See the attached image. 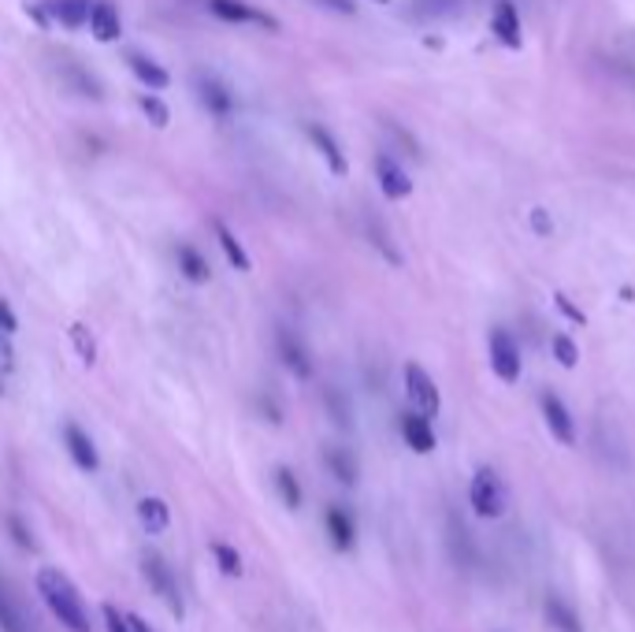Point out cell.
<instances>
[{"label": "cell", "mask_w": 635, "mask_h": 632, "mask_svg": "<svg viewBox=\"0 0 635 632\" xmlns=\"http://www.w3.org/2000/svg\"><path fill=\"white\" fill-rule=\"evenodd\" d=\"M376 175H379V190L387 194L390 201L398 198H409V190H413V183H409V175H405V168L398 164L394 157H387V153H379L376 157Z\"/></svg>", "instance_id": "obj_8"}, {"label": "cell", "mask_w": 635, "mask_h": 632, "mask_svg": "<svg viewBox=\"0 0 635 632\" xmlns=\"http://www.w3.org/2000/svg\"><path fill=\"white\" fill-rule=\"evenodd\" d=\"M15 328H19V320H15L12 305L0 298V335H15Z\"/></svg>", "instance_id": "obj_31"}, {"label": "cell", "mask_w": 635, "mask_h": 632, "mask_svg": "<svg viewBox=\"0 0 635 632\" xmlns=\"http://www.w3.org/2000/svg\"><path fill=\"white\" fill-rule=\"evenodd\" d=\"M127 621H130V632H153L142 618H138V614H127Z\"/></svg>", "instance_id": "obj_36"}, {"label": "cell", "mask_w": 635, "mask_h": 632, "mask_svg": "<svg viewBox=\"0 0 635 632\" xmlns=\"http://www.w3.org/2000/svg\"><path fill=\"white\" fill-rule=\"evenodd\" d=\"M309 138H312V145L320 149V157L327 160V168H331L335 175H346V157H342L338 142L324 131V127H320V123H309Z\"/></svg>", "instance_id": "obj_17"}, {"label": "cell", "mask_w": 635, "mask_h": 632, "mask_svg": "<svg viewBox=\"0 0 635 632\" xmlns=\"http://www.w3.org/2000/svg\"><path fill=\"white\" fill-rule=\"evenodd\" d=\"M320 4H327V8H335V12H342V15H353V0H320Z\"/></svg>", "instance_id": "obj_33"}, {"label": "cell", "mask_w": 635, "mask_h": 632, "mask_svg": "<svg viewBox=\"0 0 635 632\" xmlns=\"http://www.w3.org/2000/svg\"><path fill=\"white\" fill-rule=\"evenodd\" d=\"M142 569H145V577H149V584H153V592L171 606V614H179L182 618V595H179V584H175V573H171L168 562H164L156 551H149L142 558Z\"/></svg>", "instance_id": "obj_4"}, {"label": "cell", "mask_w": 635, "mask_h": 632, "mask_svg": "<svg viewBox=\"0 0 635 632\" xmlns=\"http://www.w3.org/2000/svg\"><path fill=\"white\" fill-rule=\"evenodd\" d=\"M324 458H327V469L335 473L338 484H346V488H353V484H357V461H353L350 450L331 447V450L324 454Z\"/></svg>", "instance_id": "obj_21"}, {"label": "cell", "mask_w": 635, "mask_h": 632, "mask_svg": "<svg viewBox=\"0 0 635 632\" xmlns=\"http://www.w3.org/2000/svg\"><path fill=\"white\" fill-rule=\"evenodd\" d=\"M38 595L45 599V606L56 614V621H60L67 632H93L90 610H86L75 584L67 580V573H60V569H52V566L38 569Z\"/></svg>", "instance_id": "obj_1"}, {"label": "cell", "mask_w": 635, "mask_h": 632, "mask_svg": "<svg viewBox=\"0 0 635 632\" xmlns=\"http://www.w3.org/2000/svg\"><path fill=\"white\" fill-rule=\"evenodd\" d=\"M90 30L97 41H116L123 34V23H119V12L112 0H93L90 8Z\"/></svg>", "instance_id": "obj_9"}, {"label": "cell", "mask_w": 635, "mask_h": 632, "mask_svg": "<svg viewBox=\"0 0 635 632\" xmlns=\"http://www.w3.org/2000/svg\"><path fill=\"white\" fill-rule=\"evenodd\" d=\"M405 395H409V402H413L416 413H424V417H435V413H439V406H442L435 380H431L428 372L420 369L416 361H409V365H405Z\"/></svg>", "instance_id": "obj_3"}, {"label": "cell", "mask_w": 635, "mask_h": 632, "mask_svg": "<svg viewBox=\"0 0 635 632\" xmlns=\"http://www.w3.org/2000/svg\"><path fill=\"white\" fill-rule=\"evenodd\" d=\"M8 528H12V536H15L19 543H23V547H30V536L23 532V525H19V521H8Z\"/></svg>", "instance_id": "obj_35"}, {"label": "cell", "mask_w": 635, "mask_h": 632, "mask_svg": "<svg viewBox=\"0 0 635 632\" xmlns=\"http://www.w3.org/2000/svg\"><path fill=\"white\" fill-rule=\"evenodd\" d=\"M127 64H130V71L142 79V86H149V90H168V82H171L168 71L156 64V60H149V56H142V53H130Z\"/></svg>", "instance_id": "obj_18"}, {"label": "cell", "mask_w": 635, "mask_h": 632, "mask_svg": "<svg viewBox=\"0 0 635 632\" xmlns=\"http://www.w3.org/2000/svg\"><path fill=\"white\" fill-rule=\"evenodd\" d=\"M491 369L498 372L502 383H517L520 380V350L513 343V335L502 328L491 331Z\"/></svg>", "instance_id": "obj_5"}, {"label": "cell", "mask_w": 635, "mask_h": 632, "mask_svg": "<svg viewBox=\"0 0 635 632\" xmlns=\"http://www.w3.org/2000/svg\"><path fill=\"white\" fill-rule=\"evenodd\" d=\"M491 27H494V34H498V38L506 41L509 49H520V15H517V8H513L509 0H502V4L494 8Z\"/></svg>", "instance_id": "obj_16"}, {"label": "cell", "mask_w": 635, "mask_h": 632, "mask_svg": "<svg viewBox=\"0 0 635 632\" xmlns=\"http://www.w3.org/2000/svg\"><path fill=\"white\" fill-rule=\"evenodd\" d=\"M64 443H67V454L75 458L78 469H86L93 473L97 469V447H93V439L78 424H64Z\"/></svg>", "instance_id": "obj_12"}, {"label": "cell", "mask_w": 635, "mask_h": 632, "mask_svg": "<svg viewBox=\"0 0 635 632\" xmlns=\"http://www.w3.org/2000/svg\"><path fill=\"white\" fill-rule=\"evenodd\" d=\"M554 302H558V309L565 316H569L572 324H584V313H580V309H576V305L569 302V298H565V294H554Z\"/></svg>", "instance_id": "obj_32"}, {"label": "cell", "mask_w": 635, "mask_h": 632, "mask_svg": "<svg viewBox=\"0 0 635 632\" xmlns=\"http://www.w3.org/2000/svg\"><path fill=\"white\" fill-rule=\"evenodd\" d=\"M376 4H387V0H376Z\"/></svg>", "instance_id": "obj_37"}, {"label": "cell", "mask_w": 635, "mask_h": 632, "mask_svg": "<svg viewBox=\"0 0 635 632\" xmlns=\"http://www.w3.org/2000/svg\"><path fill=\"white\" fill-rule=\"evenodd\" d=\"M101 614H104V625H108V632H130V621H127V614H123L119 606L104 603Z\"/></svg>", "instance_id": "obj_30"}, {"label": "cell", "mask_w": 635, "mask_h": 632, "mask_svg": "<svg viewBox=\"0 0 635 632\" xmlns=\"http://www.w3.org/2000/svg\"><path fill=\"white\" fill-rule=\"evenodd\" d=\"M554 357H558L565 369H576V361H580V350L572 343L569 335H554Z\"/></svg>", "instance_id": "obj_29"}, {"label": "cell", "mask_w": 635, "mask_h": 632, "mask_svg": "<svg viewBox=\"0 0 635 632\" xmlns=\"http://www.w3.org/2000/svg\"><path fill=\"white\" fill-rule=\"evenodd\" d=\"M327 536L335 543L338 551H353V543H357V525H353L350 510H342V506H327Z\"/></svg>", "instance_id": "obj_10"}, {"label": "cell", "mask_w": 635, "mask_h": 632, "mask_svg": "<svg viewBox=\"0 0 635 632\" xmlns=\"http://www.w3.org/2000/svg\"><path fill=\"white\" fill-rule=\"evenodd\" d=\"M179 272L190 279V283H208V276H212V268H208L205 257H201L194 246H186V242L179 246Z\"/></svg>", "instance_id": "obj_22"}, {"label": "cell", "mask_w": 635, "mask_h": 632, "mask_svg": "<svg viewBox=\"0 0 635 632\" xmlns=\"http://www.w3.org/2000/svg\"><path fill=\"white\" fill-rule=\"evenodd\" d=\"M45 8L52 12L56 23H64V27H82V23H90V8L93 0H45Z\"/></svg>", "instance_id": "obj_14"}, {"label": "cell", "mask_w": 635, "mask_h": 632, "mask_svg": "<svg viewBox=\"0 0 635 632\" xmlns=\"http://www.w3.org/2000/svg\"><path fill=\"white\" fill-rule=\"evenodd\" d=\"M138 517H142L145 532H153V536L168 532V525H171V510L164 499H142L138 502Z\"/></svg>", "instance_id": "obj_20"}, {"label": "cell", "mask_w": 635, "mask_h": 632, "mask_svg": "<svg viewBox=\"0 0 635 632\" xmlns=\"http://www.w3.org/2000/svg\"><path fill=\"white\" fill-rule=\"evenodd\" d=\"M138 105H142V112L149 116V123H153V127H160V131H164V127L171 123L168 105H164L156 93H142V97H138Z\"/></svg>", "instance_id": "obj_26"}, {"label": "cell", "mask_w": 635, "mask_h": 632, "mask_svg": "<svg viewBox=\"0 0 635 632\" xmlns=\"http://www.w3.org/2000/svg\"><path fill=\"white\" fill-rule=\"evenodd\" d=\"M208 12L216 15V19H223V23H257L264 30H279V23H275L272 15L257 12L246 0H208Z\"/></svg>", "instance_id": "obj_6"}, {"label": "cell", "mask_w": 635, "mask_h": 632, "mask_svg": "<svg viewBox=\"0 0 635 632\" xmlns=\"http://www.w3.org/2000/svg\"><path fill=\"white\" fill-rule=\"evenodd\" d=\"M212 558H216L223 577H242V558H238L231 543H212Z\"/></svg>", "instance_id": "obj_24"}, {"label": "cell", "mask_w": 635, "mask_h": 632, "mask_svg": "<svg viewBox=\"0 0 635 632\" xmlns=\"http://www.w3.org/2000/svg\"><path fill=\"white\" fill-rule=\"evenodd\" d=\"M543 417H546L550 435L558 439L561 447H572V443H576V421H572V413L565 409V402H561L558 395H550V391L543 395Z\"/></svg>", "instance_id": "obj_7"}, {"label": "cell", "mask_w": 635, "mask_h": 632, "mask_svg": "<svg viewBox=\"0 0 635 632\" xmlns=\"http://www.w3.org/2000/svg\"><path fill=\"white\" fill-rule=\"evenodd\" d=\"M212 231H216V242H220L223 257H227V261H231L238 272H249V268H253V261H249L246 246L238 242V235H234L231 227L223 224V220H216V224H212Z\"/></svg>", "instance_id": "obj_15"}, {"label": "cell", "mask_w": 635, "mask_h": 632, "mask_svg": "<svg viewBox=\"0 0 635 632\" xmlns=\"http://www.w3.org/2000/svg\"><path fill=\"white\" fill-rule=\"evenodd\" d=\"M71 343H75V350H78V357L86 361V365H93L97 361V343H93V335H90V328L86 324H71Z\"/></svg>", "instance_id": "obj_27"}, {"label": "cell", "mask_w": 635, "mask_h": 632, "mask_svg": "<svg viewBox=\"0 0 635 632\" xmlns=\"http://www.w3.org/2000/svg\"><path fill=\"white\" fill-rule=\"evenodd\" d=\"M402 435H405V443H409V450H416V454H431V450H435L431 417H424V413H405Z\"/></svg>", "instance_id": "obj_11"}, {"label": "cell", "mask_w": 635, "mask_h": 632, "mask_svg": "<svg viewBox=\"0 0 635 632\" xmlns=\"http://www.w3.org/2000/svg\"><path fill=\"white\" fill-rule=\"evenodd\" d=\"M468 502H472L476 517H483V521H494V517L506 514L509 495H506V484H502V476L494 473V469H480V473L472 476Z\"/></svg>", "instance_id": "obj_2"}, {"label": "cell", "mask_w": 635, "mask_h": 632, "mask_svg": "<svg viewBox=\"0 0 635 632\" xmlns=\"http://www.w3.org/2000/svg\"><path fill=\"white\" fill-rule=\"evenodd\" d=\"M275 343H279V357L286 361V369L294 372V376H301V380H309L312 376V365H309V354H305V346L290 335V331H279L275 335Z\"/></svg>", "instance_id": "obj_13"}, {"label": "cell", "mask_w": 635, "mask_h": 632, "mask_svg": "<svg viewBox=\"0 0 635 632\" xmlns=\"http://www.w3.org/2000/svg\"><path fill=\"white\" fill-rule=\"evenodd\" d=\"M0 629H4V632H26L23 629V614L15 610L12 595L4 592V584H0Z\"/></svg>", "instance_id": "obj_28"}, {"label": "cell", "mask_w": 635, "mask_h": 632, "mask_svg": "<svg viewBox=\"0 0 635 632\" xmlns=\"http://www.w3.org/2000/svg\"><path fill=\"white\" fill-rule=\"evenodd\" d=\"M546 621H550V629L554 632H584V621H580V614L572 610L565 599H546Z\"/></svg>", "instance_id": "obj_19"}, {"label": "cell", "mask_w": 635, "mask_h": 632, "mask_svg": "<svg viewBox=\"0 0 635 632\" xmlns=\"http://www.w3.org/2000/svg\"><path fill=\"white\" fill-rule=\"evenodd\" d=\"M275 488H279V495H283V502L290 506V510H298V506H301L298 476L290 473V469H275Z\"/></svg>", "instance_id": "obj_25"}, {"label": "cell", "mask_w": 635, "mask_h": 632, "mask_svg": "<svg viewBox=\"0 0 635 632\" xmlns=\"http://www.w3.org/2000/svg\"><path fill=\"white\" fill-rule=\"evenodd\" d=\"M532 224H535V231H539V235H546V231H550V224H546V212H543V209H532Z\"/></svg>", "instance_id": "obj_34"}, {"label": "cell", "mask_w": 635, "mask_h": 632, "mask_svg": "<svg viewBox=\"0 0 635 632\" xmlns=\"http://www.w3.org/2000/svg\"><path fill=\"white\" fill-rule=\"evenodd\" d=\"M197 90H201V101H205V105L212 108L216 116H227V112L234 108L231 93L223 90V86H220L216 79H201V82H197Z\"/></svg>", "instance_id": "obj_23"}]
</instances>
